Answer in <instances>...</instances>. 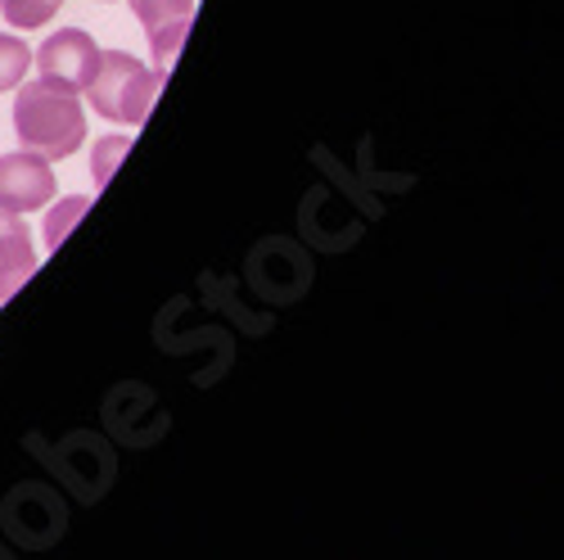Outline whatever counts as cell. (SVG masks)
<instances>
[{"label":"cell","mask_w":564,"mask_h":560,"mask_svg":"<svg viewBox=\"0 0 564 560\" xmlns=\"http://www.w3.org/2000/svg\"><path fill=\"white\" fill-rule=\"evenodd\" d=\"M14 136L19 146L41 159H68L86 140V114L77 90H64L55 82H28L14 96Z\"/></svg>","instance_id":"obj_1"},{"label":"cell","mask_w":564,"mask_h":560,"mask_svg":"<svg viewBox=\"0 0 564 560\" xmlns=\"http://www.w3.org/2000/svg\"><path fill=\"white\" fill-rule=\"evenodd\" d=\"M159 90H163V73L145 68L127 51H100V68H96V77H90L86 96H90V109H96L100 118L140 127L150 118V105L159 100Z\"/></svg>","instance_id":"obj_2"},{"label":"cell","mask_w":564,"mask_h":560,"mask_svg":"<svg viewBox=\"0 0 564 560\" xmlns=\"http://www.w3.org/2000/svg\"><path fill=\"white\" fill-rule=\"evenodd\" d=\"M32 64L41 68V82H55V86L77 90L82 96V90L90 86V77H96V68H100V45L90 41V32H82V28H59L32 55Z\"/></svg>","instance_id":"obj_3"},{"label":"cell","mask_w":564,"mask_h":560,"mask_svg":"<svg viewBox=\"0 0 564 560\" xmlns=\"http://www.w3.org/2000/svg\"><path fill=\"white\" fill-rule=\"evenodd\" d=\"M55 191L59 185H55L51 159H41L32 150L0 159V204H6L10 213H32V208L55 204Z\"/></svg>","instance_id":"obj_4"},{"label":"cell","mask_w":564,"mask_h":560,"mask_svg":"<svg viewBox=\"0 0 564 560\" xmlns=\"http://www.w3.org/2000/svg\"><path fill=\"white\" fill-rule=\"evenodd\" d=\"M131 14L140 19L150 36V51H154V73L167 77V68L176 64V51L185 32H191V19H195V0H127Z\"/></svg>","instance_id":"obj_5"},{"label":"cell","mask_w":564,"mask_h":560,"mask_svg":"<svg viewBox=\"0 0 564 560\" xmlns=\"http://www.w3.org/2000/svg\"><path fill=\"white\" fill-rule=\"evenodd\" d=\"M32 271H36V249H32L28 226L19 222V213L0 204V303H6Z\"/></svg>","instance_id":"obj_6"},{"label":"cell","mask_w":564,"mask_h":560,"mask_svg":"<svg viewBox=\"0 0 564 560\" xmlns=\"http://www.w3.org/2000/svg\"><path fill=\"white\" fill-rule=\"evenodd\" d=\"M28 68H32V45H23L19 36H6V32H0V90L23 86Z\"/></svg>","instance_id":"obj_7"},{"label":"cell","mask_w":564,"mask_h":560,"mask_svg":"<svg viewBox=\"0 0 564 560\" xmlns=\"http://www.w3.org/2000/svg\"><path fill=\"white\" fill-rule=\"evenodd\" d=\"M64 10V0H0V14L14 28H45Z\"/></svg>","instance_id":"obj_8"},{"label":"cell","mask_w":564,"mask_h":560,"mask_svg":"<svg viewBox=\"0 0 564 560\" xmlns=\"http://www.w3.org/2000/svg\"><path fill=\"white\" fill-rule=\"evenodd\" d=\"M82 213H86V200H64V204H55L51 213H45V245L59 249V240L68 236L73 217H82Z\"/></svg>","instance_id":"obj_9"},{"label":"cell","mask_w":564,"mask_h":560,"mask_svg":"<svg viewBox=\"0 0 564 560\" xmlns=\"http://www.w3.org/2000/svg\"><path fill=\"white\" fill-rule=\"evenodd\" d=\"M127 150H131V140H127V136H109V140H100V146H96V181H100V185L109 181L113 163H118Z\"/></svg>","instance_id":"obj_10"}]
</instances>
